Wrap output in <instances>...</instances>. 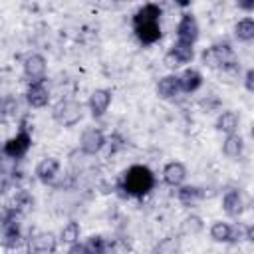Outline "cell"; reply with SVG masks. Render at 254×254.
I'll return each instance as SVG.
<instances>
[{"label": "cell", "instance_id": "cell-1", "mask_svg": "<svg viewBox=\"0 0 254 254\" xmlns=\"http://www.w3.org/2000/svg\"><path fill=\"white\" fill-rule=\"evenodd\" d=\"M155 187V175L147 165H131L123 173V190L129 196H145Z\"/></svg>", "mask_w": 254, "mask_h": 254}, {"label": "cell", "instance_id": "cell-2", "mask_svg": "<svg viewBox=\"0 0 254 254\" xmlns=\"http://www.w3.org/2000/svg\"><path fill=\"white\" fill-rule=\"evenodd\" d=\"M200 62H202L204 67H210V69L230 71V69H236L238 67L234 50L226 42H218V44H212V46L204 48L202 54H200Z\"/></svg>", "mask_w": 254, "mask_h": 254}, {"label": "cell", "instance_id": "cell-3", "mask_svg": "<svg viewBox=\"0 0 254 254\" xmlns=\"http://www.w3.org/2000/svg\"><path fill=\"white\" fill-rule=\"evenodd\" d=\"M52 117L58 125L69 129L73 125H77L83 117V107L79 101L75 99H60L54 107H52Z\"/></svg>", "mask_w": 254, "mask_h": 254}, {"label": "cell", "instance_id": "cell-4", "mask_svg": "<svg viewBox=\"0 0 254 254\" xmlns=\"http://www.w3.org/2000/svg\"><path fill=\"white\" fill-rule=\"evenodd\" d=\"M20 218L22 210L8 206L2 216V246L4 248H16L20 244L22 232H20Z\"/></svg>", "mask_w": 254, "mask_h": 254}, {"label": "cell", "instance_id": "cell-5", "mask_svg": "<svg viewBox=\"0 0 254 254\" xmlns=\"http://www.w3.org/2000/svg\"><path fill=\"white\" fill-rule=\"evenodd\" d=\"M30 147H32V133H30L28 127H26V121H22L18 133H16L14 137H10V139L4 143L2 153H4V157H8V159H22V157L30 151Z\"/></svg>", "mask_w": 254, "mask_h": 254}, {"label": "cell", "instance_id": "cell-6", "mask_svg": "<svg viewBox=\"0 0 254 254\" xmlns=\"http://www.w3.org/2000/svg\"><path fill=\"white\" fill-rule=\"evenodd\" d=\"M46 69H48V62L42 54L32 52L24 58L22 62V71H24V79L28 83H38V81H46Z\"/></svg>", "mask_w": 254, "mask_h": 254}, {"label": "cell", "instance_id": "cell-7", "mask_svg": "<svg viewBox=\"0 0 254 254\" xmlns=\"http://www.w3.org/2000/svg\"><path fill=\"white\" fill-rule=\"evenodd\" d=\"M105 143H107L105 133L101 129H97V127L85 129L81 133V137H79V149H81L83 155H89V157L91 155H97L105 147Z\"/></svg>", "mask_w": 254, "mask_h": 254}, {"label": "cell", "instance_id": "cell-8", "mask_svg": "<svg viewBox=\"0 0 254 254\" xmlns=\"http://www.w3.org/2000/svg\"><path fill=\"white\" fill-rule=\"evenodd\" d=\"M175 32H177V40H179V42H187V44H192V46H194V42H196L198 36H200L198 22H196V18H194L190 12H185V14L181 16V20H179Z\"/></svg>", "mask_w": 254, "mask_h": 254}, {"label": "cell", "instance_id": "cell-9", "mask_svg": "<svg viewBox=\"0 0 254 254\" xmlns=\"http://www.w3.org/2000/svg\"><path fill=\"white\" fill-rule=\"evenodd\" d=\"M111 99H113V93L111 89H105V87H99V89H93L89 99H87V107H89V113L93 119H101L109 105H111Z\"/></svg>", "mask_w": 254, "mask_h": 254}, {"label": "cell", "instance_id": "cell-10", "mask_svg": "<svg viewBox=\"0 0 254 254\" xmlns=\"http://www.w3.org/2000/svg\"><path fill=\"white\" fill-rule=\"evenodd\" d=\"M56 248H58V238L54 232L42 230L30 238V252L34 254H54Z\"/></svg>", "mask_w": 254, "mask_h": 254}, {"label": "cell", "instance_id": "cell-11", "mask_svg": "<svg viewBox=\"0 0 254 254\" xmlns=\"http://www.w3.org/2000/svg\"><path fill=\"white\" fill-rule=\"evenodd\" d=\"M155 91H157V95H159L161 99H165V101L175 99L179 93H183L179 75H177V73H167V75H163V77L157 81Z\"/></svg>", "mask_w": 254, "mask_h": 254}, {"label": "cell", "instance_id": "cell-12", "mask_svg": "<svg viewBox=\"0 0 254 254\" xmlns=\"http://www.w3.org/2000/svg\"><path fill=\"white\" fill-rule=\"evenodd\" d=\"M26 101L30 107L34 109H42L50 103V89L46 87L44 81H38V83H28V89H26Z\"/></svg>", "mask_w": 254, "mask_h": 254}, {"label": "cell", "instance_id": "cell-13", "mask_svg": "<svg viewBox=\"0 0 254 254\" xmlns=\"http://www.w3.org/2000/svg\"><path fill=\"white\" fill-rule=\"evenodd\" d=\"M34 173H36V179H38L40 183L50 185V183H54V179H56L58 173H60V161H58L56 157H46V159H42V161L36 165Z\"/></svg>", "mask_w": 254, "mask_h": 254}, {"label": "cell", "instance_id": "cell-14", "mask_svg": "<svg viewBox=\"0 0 254 254\" xmlns=\"http://www.w3.org/2000/svg\"><path fill=\"white\" fill-rule=\"evenodd\" d=\"M208 234H210V238H212L214 242H222V244L236 242V238H240V230H236L232 224L222 222V220L212 222V226H210Z\"/></svg>", "mask_w": 254, "mask_h": 254}, {"label": "cell", "instance_id": "cell-15", "mask_svg": "<svg viewBox=\"0 0 254 254\" xmlns=\"http://www.w3.org/2000/svg\"><path fill=\"white\" fill-rule=\"evenodd\" d=\"M238 125H240V117H238V113L232 111V109L220 111L218 117H216V121H214V129H216L218 133H224L226 137L238 133Z\"/></svg>", "mask_w": 254, "mask_h": 254}, {"label": "cell", "instance_id": "cell-16", "mask_svg": "<svg viewBox=\"0 0 254 254\" xmlns=\"http://www.w3.org/2000/svg\"><path fill=\"white\" fill-rule=\"evenodd\" d=\"M187 179V167L181 161H171L163 167V181L169 187H183Z\"/></svg>", "mask_w": 254, "mask_h": 254}, {"label": "cell", "instance_id": "cell-17", "mask_svg": "<svg viewBox=\"0 0 254 254\" xmlns=\"http://www.w3.org/2000/svg\"><path fill=\"white\" fill-rule=\"evenodd\" d=\"M133 32H135L137 40H139L143 46H151V44L159 42L161 36H163V32H161V22H149V24L133 26Z\"/></svg>", "mask_w": 254, "mask_h": 254}, {"label": "cell", "instance_id": "cell-18", "mask_svg": "<svg viewBox=\"0 0 254 254\" xmlns=\"http://www.w3.org/2000/svg\"><path fill=\"white\" fill-rule=\"evenodd\" d=\"M222 210L230 218H236V216L242 214V210H244V198H242V194H240L238 189H230V190L224 192V196H222Z\"/></svg>", "mask_w": 254, "mask_h": 254}, {"label": "cell", "instance_id": "cell-19", "mask_svg": "<svg viewBox=\"0 0 254 254\" xmlns=\"http://www.w3.org/2000/svg\"><path fill=\"white\" fill-rule=\"evenodd\" d=\"M161 6L155 4V2H147L143 4L135 14H133V26H139V24H149V22H159L161 20Z\"/></svg>", "mask_w": 254, "mask_h": 254}, {"label": "cell", "instance_id": "cell-20", "mask_svg": "<svg viewBox=\"0 0 254 254\" xmlns=\"http://www.w3.org/2000/svg\"><path fill=\"white\" fill-rule=\"evenodd\" d=\"M179 79H181V89H183V93H194V91L200 89V85H202V73H200L198 69H194V67L183 69V73L179 75Z\"/></svg>", "mask_w": 254, "mask_h": 254}, {"label": "cell", "instance_id": "cell-21", "mask_svg": "<svg viewBox=\"0 0 254 254\" xmlns=\"http://www.w3.org/2000/svg\"><path fill=\"white\" fill-rule=\"evenodd\" d=\"M202 198H204V190L200 187H196V185H183L177 190V200L183 206H192Z\"/></svg>", "mask_w": 254, "mask_h": 254}, {"label": "cell", "instance_id": "cell-22", "mask_svg": "<svg viewBox=\"0 0 254 254\" xmlns=\"http://www.w3.org/2000/svg\"><path fill=\"white\" fill-rule=\"evenodd\" d=\"M242 151H244V139H242L238 133L224 137V141H222V155H224V157H228V159H238V157L242 155Z\"/></svg>", "mask_w": 254, "mask_h": 254}, {"label": "cell", "instance_id": "cell-23", "mask_svg": "<svg viewBox=\"0 0 254 254\" xmlns=\"http://www.w3.org/2000/svg\"><path fill=\"white\" fill-rule=\"evenodd\" d=\"M234 38L238 42H254V18L246 16V18H240L236 24H234Z\"/></svg>", "mask_w": 254, "mask_h": 254}, {"label": "cell", "instance_id": "cell-24", "mask_svg": "<svg viewBox=\"0 0 254 254\" xmlns=\"http://www.w3.org/2000/svg\"><path fill=\"white\" fill-rule=\"evenodd\" d=\"M85 244L89 248V254H113V244L99 234H91Z\"/></svg>", "mask_w": 254, "mask_h": 254}, {"label": "cell", "instance_id": "cell-25", "mask_svg": "<svg viewBox=\"0 0 254 254\" xmlns=\"http://www.w3.org/2000/svg\"><path fill=\"white\" fill-rule=\"evenodd\" d=\"M79 234H81V226L75 220H69L67 224H64V228L60 232V240L64 244H69L71 246V244L79 242Z\"/></svg>", "mask_w": 254, "mask_h": 254}, {"label": "cell", "instance_id": "cell-26", "mask_svg": "<svg viewBox=\"0 0 254 254\" xmlns=\"http://www.w3.org/2000/svg\"><path fill=\"white\" fill-rule=\"evenodd\" d=\"M171 52L177 54L183 64H190V62L194 60V46H192V44H187V42H179V40H177V42L171 46Z\"/></svg>", "mask_w": 254, "mask_h": 254}, {"label": "cell", "instance_id": "cell-27", "mask_svg": "<svg viewBox=\"0 0 254 254\" xmlns=\"http://www.w3.org/2000/svg\"><path fill=\"white\" fill-rule=\"evenodd\" d=\"M204 228L202 224V218L196 216V214H190V216H185L183 222H181V232L183 234H190V236H196L200 230Z\"/></svg>", "mask_w": 254, "mask_h": 254}, {"label": "cell", "instance_id": "cell-28", "mask_svg": "<svg viewBox=\"0 0 254 254\" xmlns=\"http://www.w3.org/2000/svg\"><path fill=\"white\" fill-rule=\"evenodd\" d=\"M198 105L204 109V113H210V111H216L222 103H220V99H218L216 95H206L204 99H200V101H198Z\"/></svg>", "mask_w": 254, "mask_h": 254}, {"label": "cell", "instance_id": "cell-29", "mask_svg": "<svg viewBox=\"0 0 254 254\" xmlns=\"http://www.w3.org/2000/svg\"><path fill=\"white\" fill-rule=\"evenodd\" d=\"M163 64H165L169 69H173V71H175V69H179L181 65H185V64L179 60V56H177V54H173L171 50H169V52L163 56Z\"/></svg>", "mask_w": 254, "mask_h": 254}, {"label": "cell", "instance_id": "cell-30", "mask_svg": "<svg viewBox=\"0 0 254 254\" xmlns=\"http://www.w3.org/2000/svg\"><path fill=\"white\" fill-rule=\"evenodd\" d=\"M2 113H4V117L16 115V113H18V99H16V97H6V99L2 101Z\"/></svg>", "mask_w": 254, "mask_h": 254}, {"label": "cell", "instance_id": "cell-31", "mask_svg": "<svg viewBox=\"0 0 254 254\" xmlns=\"http://www.w3.org/2000/svg\"><path fill=\"white\" fill-rule=\"evenodd\" d=\"M65 254H89V248H87L85 242H75V244H71V246L67 248Z\"/></svg>", "mask_w": 254, "mask_h": 254}, {"label": "cell", "instance_id": "cell-32", "mask_svg": "<svg viewBox=\"0 0 254 254\" xmlns=\"http://www.w3.org/2000/svg\"><path fill=\"white\" fill-rule=\"evenodd\" d=\"M244 89L254 93V67L246 69V73H244Z\"/></svg>", "mask_w": 254, "mask_h": 254}, {"label": "cell", "instance_id": "cell-33", "mask_svg": "<svg viewBox=\"0 0 254 254\" xmlns=\"http://www.w3.org/2000/svg\"><path fill=\"white\" fill-rule=\"evenodd\" d=\"M111 145H113L111 153H117V151H121V149L125 147V139H123L119 133H113V135H111Z\"/></svg>", "mask_w": 254, "mask_h": 254}, {"label": "cell", "instance_id": "cell-34", "mask_svg": "<svg viewBox=\"0 0 254 254\" xmlns=\"http://www.w3.org/2000/svg\"><path fill=\"white\" fill-rule=\"evenodd\" d=\"M236 8L242 12H254V0H238Z\"/></svg>", "mask_w": 254, "mask_h": 254}, {"label": "cell", "instance_id": "cell-35", "mask_svg": "<svg viewBox=\"0 0 254 254\" xmlns=\"http://www.w3.org/2000/svg\"><path fill=\"white\" fill-rule=\"evenodd\" d=\"M244 238H246L248 242H252V244H254V224L246 226V230H244Z\"/></svg>", "mask_w": 254, "mask_h": 254}, {"label": "cell", "instance_id": "cell-36", "mask_svg": "<svg viewBox=\"0 0 254 254\" xmlns=\"http://www.w3.org/2000/svg\"><path fill=\"white\" fill-rule=\"evenodd\" d=\"M250 135L254 137V123H252V127H250Z\"/></svg>", "mask_w": 254, "mask_h": 254}]
</instances>
